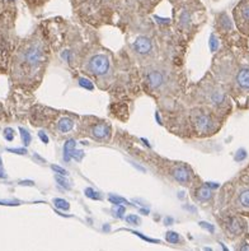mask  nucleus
Segmentation results:
<instances>
[{
    "instance_id": "nucleus-1",
    "label": "nucleus",
    "mask_w": 249,
    "mask_h": 251,
    "mask_svg": "<svg viewBox=\"0 0 249 251\" xmlns=\"http://www.w3.org/2000/svg\"><path fill=\"white\" fill-rule=\"evenodd\" d=\"M231 86L240 107H249V49L242 50L240 60L234 61Z\"/></svg>"
},
{
    "instance_id": "nucleus-2",
    "label": "nucleus",
    "mask_w": 249,
    "mask_h": 251,
    "mask_svg": "<svg viewBox=\"0 0 249 251\" xmlns=\"http://www.w3.org/2000/svg\"><path fill=\"white\" fill-rule=\"evenodd\" d=\"M230 204L235 212L249 216V174L242 176L235 185Z\"/></svg>"
},
{
    "instance_id": "nucleus-3",
    "label": "nucleus",
    "mask_w": 249,
    "mask_h": 251,
    "mask_svg": "<svg viewBox=\"0 0 249 251\" xmlns=\"http://www.w3.org/2000/svg\"><path fill=\"white\" fill-rule=\"evenodd\" d=\"M22 60L29 68L38 67L45 60V48L40 38H33L22 50Z\"/></svg>"
},
{
    "instance_id": "nucleus-4",
    "label": "nucleus",
    "mask_w": 249,
    "mask_h": 251,
    "mask_svg": "<svg viewBox=\"0 0 249 251\" xmlns=\"http://www.w3.org/2000/svg\"><path fill=\"white\" fill-rule=\"evenodd\" d=\"M233 22L240 35L249 38V0H240L233 9Z\"/></svg>"
},
{
    "instance_id": "nucleus-5",
    "label": "nucleus",
    "mask_w": 249,
    "mask_h": 251,
    "mask_svg": "<svg viewBox=\"0 0 249 251\" xmlns=\"http://www.w3.org/2000/svg\"><path fill=\"white\" fill-rule=\"evenodd\" d=\"M193 124L196 130L202 134L214 133L219 126V123L215 120L214 116L205 111L193 112Z\"/></svg>"
},
{
    "instance_id": "nucleus-6",
    "label": "nucleus",
    "mask_w": 249,
    "mask_h": 251,
    "mask_svg": "<svg viewBox=\"0 0 249 251\" xmlns=\"http://www.w3.org/2000/svg\"><path fill=\"white\" fill-rule=\"evenodd\" d=\"M224 227L230 237H238L247 229V222L239 216H227L224 220Z\"/></svg>"
},
{
    "instance_id": "nucleus-7",
    "label": "nucleus",
    "mask_w": 249,
    "mask_h": 251,
    "mask_svg": "<svg viewBox=\"0 0 249 251\" xmlns=\"http://www.w3.org/2000/svg\"><path fill=\"white\" fill-rule=\"evenodd\" d=\"M110 69V60L106 55H95L89 61V70L94 75H104Z\"/></svg>"
},
{
    "instance_id": "nucleus-8",
    "label": "nucleus",
    "mask_w": 249,
    "mask_h": 251,
    "mask_svg": "<svg viewBox=\"0 0 249 251\" xmlns=\"http://www.w3.org/2000/svg\"><path fill=\"white\" fill-rule=\"evenodd\" d=\"M133 46L134 50L141 55L149 54V52H152L153 50V42L148 36H139V37H136Z\"/></svg>"
},
{
    "instance_id": "nucleus-9",
    "label": "nucleus",
    "mask_w": 249,
    "mask_h": 251,
    "mask_svg": "<svg viewBox=\"0 0 249 251\" xmlns=\"http://www.w3.org/2000/svg\"><path fill=\"white\" fill-rule=\"evenodd\" d=\"M172 174H173V177L176 178L180 184L187 185L191 181V174H189L188 170L184 169V167H176Z\"/></svg>"
},
{
    "instance_id": "nucleus-10",
    "label": "nucleus",
    "mask_w": 249,
    "mask_h": 251,
    "mask_svg": "<svg viewBox=\"0 0 249 251\" xmlns=\"http://www.w3.org/2000/svg\"><path fill=\"white\" fill-rule=\"evenodd\" d=\"M91 135L98 140H104L110 137V126L107 124H98L91 129Z\"/></svg>"
},
{
    "instance_id": "nucleus-11",
    "label": "nucleus",
    "mask_w": 249,
    "mask_h": 251,
    "mask_svg": "<svg viewBox=\"0 0 249 251\" xmlns=\"http://www.w3.org/2000/svg\"><path fill=\"white\" fill-rule=\"evenodd\" d=\"M148 83L149 86L152 87L153 89H157L159 87L163 86V83H164V76L163 74L159 73V72H152V73H149L148 75Z\"/></svg>"
},
{
    "instance_id": "nucleus-12",
    "label": "nucleus",
    "mask_w": 249,
    "mask_h": 251,
    "mask_svg": "<svg viewBox=\"0 0 249 251\" xmlns=\"http://www.w3.org/2000/svg\"><path fill=\"white\" fill-rule=\"evenodd\" d=\"M212 198H214V191H212L211 189H208L206 185L201 186L199 190L196 191V199L200 201L206 203V201H212Z\"/></svg>"
},
{
    "instance_id": "nucleus-13",
    "label": "nucleus",
    "mask_w": 249,
    "mask_h": 251,
    "mask_svg": "<svg viewBox=\"0 0 249 251\" xmlns=\"http://www.w3.org/2000/svg\"><path fill=\"white\" fill-rule=\"evenodd\" d=\"M75 144L76 142L74 139L67 140L65 144H64V159H65V162H69L70 159H71V154H73L74 150H75Z\"/></svg>"
},
{
    "instance_id": "nucleus-14",
    "label": "nucleus",
    "mask_w": 249,
    "mask_h": 251,
    "mask_svg": "<svg viewBox=\"0 0 249 251\" xmlns=\"http://www.w3.org/2000/svg\"><path fill=\"white\" fill-rule=\"evenodd\" d=\"M74 127V121L69 118H64L59 121L57 124V129L61 131V133H69L71 129Z\"/></svg>"
},
{
    "instance_id": "nucleus-15",
    "label": "nucleus",
    "mask_w": 249,
    "mask_h": 251,
    "mask_svg": "<svg viewBox=\"0 0 249 251\" xmlns=\"http://www.w3.org/2000/svg\"><path fill=\"white\" fill-rule=\"evenodd\" d=\"M131 1L141 9L149 10V8H154L155 4L159 3L160 0H131Z\"/></svg>"
},
{
    "instance_id": "nucleus-16",
    "label": "nucleus",
    "mask_w": 249,
    "mask_h": 251,
    "mask_svg": "<svg viewBox=\"0 0 249 251\" xmlns=\"http://www.w3.org/2000/svg\"><path fill=\"white\" fill-rule=\"evenodd\" d=\"M54 204H55V207L63 210H68L70 208V204L68 203L65 199H61V198H56V199H54Z\"/></svg>"
},
{
    "instance_id": "nucleus-17",
    "label": "nucleus",
    "mask_w": 249,
    "mask_h": 251,
    "mask_svg": "<svg viewBox=\"0 0 249 251\" xmlns=\"http://www.w3.org/2000/svg\"><path fill=\"white\" fill-rule=\"evenodd\" d=\"M165 239H167V241L169 242V244H174V245L181 241L180 235H178L177 232H173V231H169V232H167V237H165Z\"/></svg>"
},
{
    "instance_id": "nucleus-18",
    "label": "nucleus",
    "mask_w": 249,
    "mask_h": 251,
    "mask_svg": "<svg viewBox=\"0 0 249 251\" xmlns=\"http://www.w3.org/2000/svg\"><path fill=\"white\" fill-rule=\"evenodd\" d=\"M19 131H21V137H22V140H23V143H24V146H29V143H31V140H32V137H31V134H29V131H27L25 129H23V127H21V129H19Z\"/></svg>"
},
{
    "instance_id": "nucleus-19",
    "label": "nucleus",
    "mask_w": 249,
    "mask_h": 251,
    "mask_svg": "<svg viewBox=\"0 0 249 251\" xmlns=\"http://www.w3.org/2000/svg\"><path fill=\"white\" fill-rule=\"evenodd\" d=\"M219 40H218V36L215 35V33H212L211 36H210V50L212 51V52H215V51L218 50L219 49Z\"/></svg>"
},
{
    "instance_id": "nucleus-20",
    "label": "nucleus",
    "mask_w": 249,
    "mask_h": 251,
    "mask_svg": "<svg viewBox=\"0 0 249 251\" xmlns=\"http://www.w3.org/2000/svg\"><path fill=\"white\" fill-rule=\"evenodd\" d=\"M79 86L85 89H88V91H93V89H94L93 83H91L89 79H87V78H79Z\"/></svg>"
},
{
    "instance_id": "nucleus-21",
    "label": "nucleus",
    "mask_w": 249,
    "mask_h": 251,
    "mask_svg": "<svg viewBox=\"0 0 249 251\" xmlns=\"http://www.w3.org/2000/svg\"><path fill=\"white\" fill-rule=\"evenodd\" d=\"M108 201L110 203L112 204H116V205H122V203H126V201L121 197H116V195H110L108 197Z\"/></svg>"
},
{
    "instance_id": "nucleus-22",
    "label": "nucleus",
    "mask_w": 249,
    "mask_h": 251,
    "mask_svg": "<svg viewBox=\"0 0 249 251\" xmlns=\"http://www.w3.org/2000/svg\"><path fill=\"white\" fill-rule=\"evenodd\" d=\"M85 195L91 199H94V201H98V199H101V195L98 194L97 191H94L91 188L85 189Z\"/></svg>"
},
{
    "instance_id": "nucleus-23",
    "label": "nucleus",
    "mask_w": 249,
    "mask_h": 251,
    "mask_svg": "<svg viewBox=\"0 0 249 251\" xmlns=\"http://www.w3.org/2000/svg\"><path fill=\"white\" fill-rule=\"evenodd\" d=\"M27 3H28V5L31 6V8H38V6L44 5L46 1H48V0H25Z\"/></svg>"
},
{
    "instance_id": "nucleus-24",
    "label": "nucleus",
    "mask_w": 249,
    "mask_h": 251,
    "mask_svg": "<svg viewBox=\"0 0 249 251\" xmlns=\"http://www.w3.org/2000/svg\"><path fill=\"white\" fill-rule=\"evenodd\" d=\"M127 223L130 225H139L140 223V218L137 216H134V214H130V216L126 217Z\"/></svg>"
},
{
    "instance_id": "nucleus-25",
    "label": "nucleus",
    "mask_w": 249,
    "mask_h": 251,
    "mask_svg": "<svg viewBox=\"0 0 249 251\" xmlns=\"http://www.w3.org/2000/svg\"><path fill=\"white\" fill-rule=\"evenodd\" d=\"M51 169L54 170L55 172H57L59 175L61 176H67L68 175V171L65 169H63V167H60V166H57V165H52L51 166Z\"/></svg>"
},
{
    "instance_id": "nucleus-26",
    "label": "nucleus",
    "mask_w": 249,
    "mask_h": 251,
    "mask_svg": "<svg viewBox=\"0 0 249 251\" xmlns=\"http://www.w3.org/2000/svg\"><path fill=\"white\" fill-rule=\"evenodd\" d=\"M4 138H5L6 140L12 142V140L14 139V130H13V129H10V127L5 129V130H4Z\"/></svg>"
},
{
    "instance_id": "nucleus-27",
    "label": "nucleus",
    "mask_w": 249,
    "mask_h": 251,
    "mask_svg": "<svg viewBox=\"0 0 249 251\" xmlns=\"http://www.w3.org/2000/svg\"><path fill=\"white\" fill-rule=\"evenodd\" d=\"M56 181L57 184L60 185V186H63L64 189H70V184H68L67 180L64 177H61V176H56Z\"/></svg>"
},
{
    "instance_id": "nucleus-28",
    "label": "nucleus",
    "mask_w": 249,
    "mask_h": 251,
    "mask_svg": "<svg viewBox=\"0 0 249 251\" xmlns=\"http://www.w3.org/2000/svg\"><path fill=\"white\" fill-rule=\"evenodd\" d=\"M83 157H84V152H83V151H76V150H74L73 154H71V158L76 159L78 162H79V161H82Z\"/></svg>"
},
{
    "instance_id": "nucleus-29",
    "label": "nucleus",
    "mask_w": 249,
    "mask_h": 251,
    "mask_svg": "<svg viewBox=\"0 0 249 251\" xmlns=\"http://www.w3.org/2000/svg\"><path fill=\"white\" fill-rule=\"evenodd\" d=\"M74 1H75L76 4H82V5H87V4H88L89 6L98 3V0H74Z\"/></svg>"
},
{
    "instance_id": "nucleus-30",
    "label": "nucleus",
    "mask_w": 249,
    "mask_h": 251,
    "mask_svg": "<svg viewBox=\"0 0 249 251\" xmlns=\"http://www.w3.org/2000/svg\"><path fill=\"white\" fill-rule=\"evenodd\" d=\"M200 226H201L202 228L207 229L208 232L214 233L215 228H214V226H212V225H210V223H207V222H200Z\"/></svg>"
},
{
    "instance_id": "nucleus-31",
    "label": "nucleus",
    "mask_w": 249,
    "mask_h": 251,
    "mask_svg": "<svg viewBox=\"0 0 249 251\" xmlns=\"http://www.w3.org/2000/svg\"><path fill=\"white\" fill-rule=\"evenodd\" d=\"M247 157V153L244 150H240L238 151V153L235 154V161H242V159H244Z\"/></svg>"
},
{
    "instance_id": "nucleus-32",
    "label": "nucleus",
    "mask_w": 249,
    "mask_h": 251,
    "mask_svg": "<svg viewBox=\"0 0 249 251\" xmlns=\"http://www.w3.org/2000/svg\"><path fill=\"white\" fill-rule=\"evenodd\" d=\"M238 251H249V241H243L240 244Z\"/></svg>"
},
{
    "instance_id": "nucleus-33",
    "label": "nucleus",
    "mask_w": 249,
    "mask_h": 251,
    "mask_svg": "<svg viewBox=\"0 0 249 251\" xmlns=\"http://www.w3.org/2000/svg\"><path fill=\"white\" fill-rule=\"evenodd\" d=\"M38 137H40V139H41L42 142H44V143H48V137H47V134L45 133L44 130L40 131V133H38Z\"/></svg>"
},
{
    "instance_id": "nucleus-34",
    "label": "nucleus",
    "mask_w": 249,
    "mask_h": 251,
    "mask_svg": "<svg viewBox=\"0 0 249 251\" xmlns=\"http://www.w3.org/2000/svg\"><path fill=\"white\" fill-rule=\"evenodd\" d=\"M133 233H135L136 236H139V237H141V239H142V240H145V241H149V242H155V244H157V242H158V241H157V240L149 239V237H145V236H144V235H141V233H139V232H135V231H134Z\"/></svg>"
},
{
    "instance_id": "nucleus-35",
    "label": "nucleus",
    "mask_w": 249,
    "mask_h": 251,
    "mask_svg": "<svg viewBox=\"0 0 249 251\" xmlns=\"http://www.w3.org/2000/svg\"><path fill=\"white\" fill-rule=\"evenodd\" d=\"M9 152L17 153V154H25V153H27V150H25V148H17V150H9Z\"/></svg>"
},
{
    "instance_id": "nucleus-36",
    "label": "nucleus",
    "mask_w": 249,
    "mask_h": 251,
    "mask_svg": "<svg viewBox=\"0 0 249 251\" xmlns=\"http://www.w3.org/2000/svg\"><path fill=\"white\" fill-rule=\"evenodd\" d=\"M126 212V209H125V207H122V205H118V209H117V217H123V213Z\"/></svg>"
},
{
    "instance_id": "nucleus-37",
    "label": "nucleus",
    "mask_w": 249,
    "mask_h": 251,
    "mask_svg": "<svg viewBox=\"0 0 249 251\" xmlns=\"http://www.w3.org/2000/svg\"><path fill=\"white\" fill-rule=\"evenodd\" d=\"M172 4H178V3H182V1H186V0H169Z\"/></svg>"
},
{
    "instance_id": "nucleus-38",
    "label": "nucleus",
    "mask_w": 249,
    "mask_h": 251,
    "mask_svg": "<svg viewBox=\"0 0 249 251\" xmlns=\"http://www.w3.org/2000/svg\"><path fill=\"white\" fill-rule=\"evenodd\" d=\"M221 248H223V251H229V250H227L226 246L224 245V244H221Z\"/></svg>"
},
{
    "instance_id": "nucleus-39",
    "label": "nucleus",
    "mask_w": 249,
    "mask_h": 251,
    "mask_svg": "<svg viewBox=\"0 0 249 251\" xmlns=\"http://www.w3.org/2000/svg\"><path fill=\"white\" fill-rule=\"evenodd\" d=\"M205 251H212V249H210V248H205Z\"/></svg>"
},
{
    "instance_id": "nucleus-40",
    "label": "nucleus",
    "mask_w": 249,
    "mask_h": 251,
    "mask_svg": "<svg viewBox=\"0 0 249 251\" xmlns=\"http://www.w3.org/2000/svg\"><path fill=\"white\" fill-rule=\"evenodd\" d=\"M248 49H249V41H248Z\"/></svg>"
}]
</instances>
